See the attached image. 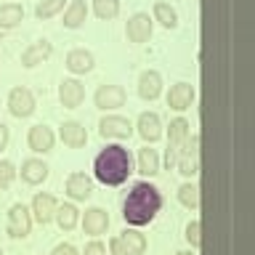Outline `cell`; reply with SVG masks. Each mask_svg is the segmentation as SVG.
I'll return each instance as SVG.
<instances>
[{
    "instance_id": "1",
    "label": "cell",
    "mask_w": 255,
    "mask_h": 255,
    "mask_svg": "<svg viewBox=\"0 0 255 255\" xmlns=\"http://www.w3.org/2000/svg\"><path fill=\"white\" fill-rule=\"evenodd\" d=\"M159 207H162L159 191L151 186V183L141 181V183H135L130 189V194H128L125 205H123V215H125L128 223H133V226H143V223H149L154 218Z\"/></svg>"
},
{
    "instance_id": "2",
    "label": "cell",
    "mask_w": 255,
    "mask_h": 255,
    "mask_svg": "<svg viewBox=\"0 0 255 255\" xmlns=\"http://www.w3.org/2000/svg\"><path fill=\"white\" fill-rule=\"evenodd\" d=\"M93 170H96V178L101 183H107V186H120L128 173H130V154H128L125 146H120V143H109L107 149L99 151V157H96L93 162Z\"/></svg>"
},
{
    "instance_id": "3",
    "label": "cell",
    "mask_w": 255,
    "mask_h": 255,
    "mask_svg": "<svg viewBox=\"0 0 255 255\" xmlns=\"http://www.w3.org/2000/svg\"><path fill=\"white\" fill-rule=\"evenodd\" d=\"M175 162H178V170L183 175H197L199 173V135H189L186 141H183V146L178 151V157H175Z\"/></svg>"
},
{
    "instance_id": "4",
    "label": "cell",
    "mask_w": 255,
    "mask_h": 255,
    "mask_svg": "<svg viewBox=\"0 0 255 255\" xmlns=\"http://www.w3.org/2000/svg\"><path fill=\"white\" fill-rule=\"evenodd\" d=\"M189 138V123L183 117H175L170 123V133H167V167L175 165V157H178V151L183 146V141Z\"/></svg>"
},
{
    "instance_id": "5",
    "label": "cell",
    "mask_w": 255,
    "mask_h": 255,
    "mask_svg": "<svg viewBox=\"0 0 255 255\" xmlns=\"http://www.w3.org/2000/svg\"><path fill=\"white\" fill-rule=\"evenodd\" d=\"M32 229V218H29V210L24 207L21 202H16L11 210H8V234L13 239H24Z\"/></svg>"
},
{
    "instance_id": "6",
    "label": "cell",
    "mask_w": 255,
    "mask_h": 255,
    "mask_svg": "<svg viewBox=\"0 0 255 255\" xmlns=\"http://www.w3.org/2000/svg\"><path fill=\"white\" fill-rule=\"evenodd\" d=\"M8 109H11L13 117H29L35 112V96H32L29 88H13L8 93Z\"/></svg>"
},
{
    "instance_id": "7",
    "label": "cell",
    "mask_w": 255,
    "mask_h": 255,
    "mask_svg": "<svg viewBox=\"0 0 255 255\" xmlns=\"http://www.w3.org/2000/svg\"><path fill=\"white\" fill-rule=\"evenodd\" d=\"M99 133L104 138H130L133 133V123L128 117H117V115H107L99 123Z\"/></svg>"
},
{
    "instance_id": "8",
    "label": "cell",
    "mask_w": 255,
    "mask_h": 255,
    "mask_svg": "<svg viewBox=\"0 0 255 255\" xmlns=\"http://www.w3.org/2000/svg\"><path fill=\"white\" fill-rule=\"evenodd\" d=\"M151 37V19L149 13H133L128 19V40L130 43H146Z\"/></svg>"
},
{
    "instance_id": "9",
    "label": "cell",
    "mask_w": 255,
    "mask_h": 255,
    "mask_svg": "<svg viewBox=\"0 0 255 255\" xmlns=\"http://www.w3.org/2000/svg\"><path fill=\"white\" fill-rule=\"evenodd\" d=\"M93 99H96V107L99 109H117L125 104V91L120 85H101Z\"/></svg>"
},
{
    "instance_id": "10",
    "label": "cell",
    "mask_w": 255,
    "mask_h": 255,
    "mask_svg": "<svg viewBox=\"0 0 255 255\" xmlns=\"http://www.w3.org/2000/svg\"><path fill=\"white\" fill-rule=\"evenodd\" d=\"M109 226V213L101 210V207H88L85 210V218H83V231L91 237H99L104 234Z\"/></svg>"
},
{
    "instance_id": "11",
    "label": "cell",
    "mask_w": 255,
    "mask_h": 255,
    "mask_svg": "<svg viewBox=\"0 0 255 255\" xmlns=\"http://www.w3.org/2000/svg\"><path fill=\"white\" fill-rule=\"evenodd\" d=\"M191 101H194V88H191L189 83H175L170 88V93H167V107L175 109V112L189 109Z\"/></svg>"
},
{
    "instance_id": "12",
    "label": "cell",
    "mask_w": 255,
    "mask_h": 255,
    "mask_svg": "<svg viewBox=\"0 0 255 255\" xmlns=\"http://www.w3.org/2000/svg\"><path fill=\"white\" fill-rule=\"evenodd\" d=\"M59 99H61L64 107H69V109L80 107V104H83V99H85L83 83H80V80H64V83L59 85Z\"/></svg>"
},
{
    "instance_id": "13",
    "label": "cell",
    "mask_w": 255,
    "mask_h": 255,
    "mask_svg": "<svg viewBox=\"0 0 255 255\" xmlns=\"http://www.w3.org/2000/svg\"><path fill=\"white\" fill-rule=\"evenodd\" d=\"M27 141H29L32 151H43V154H45V151L53 149V130L48 125H35V128H29Z\"/></svg>"
},
{
    "instance_id": "14",
    "label": "cell",
    "mask_w": 255,
    "mask_h": 255,
    "mask_svg": "<svg viewBox=\"0 0 255 255\" xmlns=\"http://www.w3.org/2000/svg\"><path fill=\"white\" fill-rule=\"evenodd\" d=\"M61 141L67 143V146H72V149H80V146L88 143V133H85V128L80 123L67 120V123L61 125Z\"/></svg>"
},
{
    "instance_id": "15",
    "label": "cell",
    "mask_w": 255,
    "mask_h": 255,
    "mask_svg": "<svg viewBox=\"0 0 255 255\" xmlns=\"http://www.w3.org/2000/svg\"><path fill=\"white\" fill-rule=\"evenodd\" d=\"M138 133H141L143 141H157L159 135H162V123H159V117L154 115V112H141Z\"/></svg>"
},
{
    "instance_id": "16",
    "label": "cell",
    "mask_w": 255,
    "mask_h": 255,
    "mask_svg": "<svg viewBox=\"0 0 255 255\" xmlns=\"http://www.w3.org/2000/svg\"><path fill=\"white\" fill-rule=\"evenodd\" d=\"M159 88H162V77H159V72L154 69H146L143 75L138 77V96L141 99H157L159 96Z\"/></svg>"
},
{
    "instance_id": "17",
    "label": "cell",
    "mask_w": 255,
    "mask_h": 255,
    "mask_svg": "<svg viewBox=\"0 0 255 255\" xmlns=\"http://www.w3.org/2000/svg\"><path fill=\"white\" fill-rule=\"evenodd\" d=\"M67 67L75 75H85V72L93 69V53L85 51V48H75V51L67 53Z\"/></svg>"
},
{
    "instance_id": "18",
    "label": "cell",
    "mask_w": 255,
    "mask_h": 255,
    "mask_svg": "<svg viewBox=\"0 0 255 255\" xmlns=\"http://www.w3.org/2000/svg\"><path fill=\"white\" fill-rule=\"evenodd\" d=\"M51 51H53V45L48 43V40H37V43H32L29 48L21 51V64L24 67H35V64H40L43 59H48Z\"/></svg>"
},
{
    "instance_id": "19",
    "label": "cell",
    "mask_w": 255,
    "mask_h": 255,
    "mask_svg": "<svg viewBox=\"0 0 255 255\" xmlns=\"http://www.w3.org/2000/svg\"><path fill=\"white\" fill-rule=\"evenodd\" d=\"M91 191H93V183L85 173H72L67 178V194L72 199H88Z\"/></svg>"
},
{
    "instance_id": "20",
    "label": "cell",
    "mask_w": 255,
    "mask_h": 255,
    "mask_svg": "<svg viewBox=\"0 0 255 255\" xmlns=\"http://www.w3.org/2000/svg\"><path fill=\"white\" fill-rule=\"evenodd\" d=\"M56 207L59 205H56V199L51 194H35V199H32V213H35V218L43 223V226L53 218Z\"/></svg>"
},
{
    "instance_id": "21",
    "label": "cell",
    "mask_w": 255,
    "mask_h": 255,
    "mask_svg": "<svg viewBox=\"0 0 255 255\" xmlns=\"http://www.w3.org/2000/svg\"><path fill=\"white\" fill-rule=\"evenodd\" d=\"M21 178L27 183H43L48 178V165L43 162V159H27V162L21 165Z\"/></svg>"
},
{
    "instance_id": "22",
    "label": "cell",
    "mask_w": 255,
    "mask_h": 255,
    "mask_svg": "<svg viewBox=\"0 0 255 255\" xmlns=\"http://www.w3.org/2000/svg\"><path fill=\"white\" fill-rule=\"evenodd\" d=\"M85 16H88V8H85L83 0H72L67 5V11H64V27H69V29L80 27V24L85 21Z\"/></svg>"
},
{
    "instance_id": "23",
    "label": "cell",
    "mask_w": 255,
    "mask_h": 255,
    "mask_svg": "<svg viewBox=\"0 0 255 255\" xmlns=\"http://www.w3.org/2000/svg\"><path fill=\"white\" fill-rule=\"evenodd\" d=\"M157 170H159V157H157V151L149 149V146L138 149V173L154 175Z\"/></svg>"
},
{
    "instance_id": "24",
    "label": "cell",
    "mask_w": 255,
    "mask_h": 255,
    "mask_svg": "<svg viewBox=\"0 0 255 255\" xmlns=\"http://www.w3.org/2000/svg\"><path fill=\"white\" fill-rule=\"evenodd\" d=\"M120 239H123V245L128 247L130 255H141L143 250H146V237H143L141 231H135V229H125Z\"/></svg>"
},
{
    "instance_id": "25",
    "label": "cell",
    "mask_w": 255,
    "mask_h": 255,
    "mask_svg": "<svg viewBox=\"0 0 255 255\" xmlns=\"http://www.w3.org/2000/svg\"><path fill=\"white\" fill-rule=\"evenodd\" d=\"M24 16V8L19 3H3L0 5V27H16Z\"/></svg>"
},
{
    "instance_id": "26",
    "label": "cell",
    "mask_w": 255,
    "mask_h": 255,
    "mask_svg": "<svg viewBox=\"0 0 255 255\" xmlns=\"http://www.w3.org/2000/svg\"><path fill=\"white\" fill-rule=\"evenodd\" d=\"M56 221H59V226L64 231H69V229H75L77 226V207L75 205H61V207H56Z\"/></svg>"
},
{
    "instance_id": "27",
    "label": "cell",
    "mask_w": 255,
    "mask_h": 255,
    "mask_svg": "<svg viewBox=\"0 0 255 255\" xmlns=\"http://www.w3.org/2000/svg\"><path fill=\"white\" fill-rule=\"evenodd\" d=\"M154 16H157V21L162 24V27H167V29L178 27V13H175V8H173V5L157 3V5H154Z\"/></svg>"
},
{
    "instance_id": "28",
    "label": "cell",
    "mask_w": 255,
    "mask_h": 255,
    "mask_svg": "<svg viewBox=\"0 0 255 255\" xmlns=\"http://www.w3.org/2000/svg\"><path fill=\"white\" fill-rule=\"evenodd\" d=\"M93 8L99 19H115L120 11V3L117 0H93Z\"/></svg>"
},
{
    "instance_id": "29",
    "label": "cell",
    "mask_w": 255,
    "mask_h": 255,
    "mask_svg": "<svg viewBox=\"0 0 255 255\" xmlns=\"http://www.w3.org/2000/svg\"><path fill=\"white\" fill-rule=\"evenodd\" d=\"M178 199H181V205H186V207H199V189L194 183H183L178 189Z\"/></svg>"
},
{
    "instance_id": "30",
    "label": "cell",
    "mask_w": 255,
    "mask_h": 255,
    "mask_svg": "<svg viewBox=\"0 0 255 255\" xmlns=\"http://www.w3.org/2000/svg\"><path fill=\"white\" fill-rule=\"evenodd\" d=\"M64 8V0H43L37 8H35V13H37V19H51V16H56Z\"/></svg>"
},
{
    "instance_id": "31",
    "label": "cell",
    "mask_w": 255,
    "mask_h": 255,
    "mask_svg": "<svg viewBox=\"0 0 255 255\" xmlns=\"http://www.w3.org/2000/svg\"><path fill=\"white\" fill-rule=\"evenodd\" d=\"M186 239H189L194 247L202 245V223H199V221H191L189 226H186Z\"/></svg>"
},
{
    "instance_id": "32",
    "label": "cell",
    "mask_w": 255,
    "mask_h": 255,
    "mask_svg": "<svg viewBox=\"0 0 255 255\" xmlns=\"http://www.w3.org/2000/svg\"><path fill=\"white\" fill-rule=\"evenodd\" d=\"M13 173H16V170H13V165L3 159V162H0V189H5L8 183L13 181Z\"/></svg>"
},
{
    "instance_id": "33",
    "label": "cell",
    "mask_w": 255,
    "mask_h": 255,
    "mask_svg": "<svg viewBox=\"0 0 255 255\" xmlns=\"http://www.w3.org/2000/svg\"><path fill=\"white\" fill-rule=\"evenodd\" d=\"M109 255H130V253H128V247L123 245V239H120V237H112V239H109Z\"/></svg>"
},
{
    "instance_id": "34",
    "label": "cell",
    "mask_w": 255,
    "mask_h": 255,
    "mask_svg": "<svg viewBox=\"0 0 255 255\" xmlns=\"http://www.w3.org/2000/svg\"><path fill=\"white\" fill-rule=\"evenodd\" d=\"M85 255H107V247H104L99 239H93V242L85 247Z\"/></svg>"
},
{
    "instance_id": "35",
    "label": "cell",
    "mask_w": 255,
    "mask_h": 255,
    "mask_svg": "<svg viewBox=\"0 0 255 255\" xmlns=\"http://www.w3.org/2000/svg\"><path fill=\"white\" fill-rule=\"evenodd\" d=\"M53 255H77V250L69 242H64V245H56L53 247Z\"/></svg>"
},
{
    "instance_id": "36",
    "label": "cell",
    "mask_w": 255,
    "mask_h": 255,
    "mask_svg": "<svg viewBox=\"0 0 255 255\" xmlns=\"http://www.w3.org/2000/svg\"><path fill=\"white\" fill-rule=\"evenodd\" d=\"M8 146V125L0 123V151H3Z\"/></svg>"
},
{
    "instance_id": "37",
    "label": "cell",
    "mask_w": 255,
    "mask_h": 255,
    "mask_svg": "<svg viewBox=\"0 0 255 255\" xmlns=\"http://www.w3.org/2000/svg\"><path fill=\"white\" fill-rule=\"evenodd\" d=\"M178 255H191V253H178Z\"/></svg>"
},
{
    "instance_id": "38",
    "label": "cell",
    "mask_w": 255,
    "mask_h": 255,
    "mask_svg": "<svg viewBox=\"0 0 255 255\" xmlns=\"http://www.w3.org/2000/svg\"><path fill=\"white\" fill-rule=\"evenodd\" d=\"M0 255H3V250H0Z\"/></svg>"
}]
</instances>
